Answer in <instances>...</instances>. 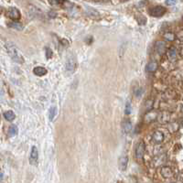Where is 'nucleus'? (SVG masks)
<instances>
[{
    "label": "nucleus",
    "mask_w": 183,
    "mask_h": 183,
    "mask_svg": "<svg viewBox=\"0 0 183 183\" xmlns=\"http://www.w3.org/2000/svg\"><path fill=\"white\" fill-rule=\"evenodd\" d=\"M178 49L175 48V47H171L169 49V51L167 52V56H168V59L170 61H177V58H178Z\"/></svg>",
    "instance_id": "nucleus-7"
},
{
    "label": "nucleus",
    "mask_w": 183,
    "mask_h": 183,
    "mask_svg": "<svg viewBox=\"0 0 183 183\" xmlns=\"http://www.w3.org/2000/svg\"><path fill=\"white\" fill-rule=\"evenodd\" d=\"M178 53L181 58H183V45H180L178 49Z\"/></svg>",
    "instance_id": "nucleus-29"
},
{
    "label": "nucleus",
    "mask_w": 183,
    "mask_h": 183,
    "mask_svg": "<svg viewBox=\"0 0 183 183\" xmlns=\"http://www.w3.org/2000/svg\"><path fill=\"white\" fill-rule=\"evenodd\" d=\"M7 15L9 16V18L13 20H19L20 19V12L18 8H16V7H10L8 8L7 12Z\"/></svg>",
    "instance_id": "nucleus-4"
},
{
    "label": "nucleus",
    "mask_w": 183,
    "mask_h": 183,
    "mask_svg": "<svg viewBox=\"0 0 183 183\" xmlns=\"http://www.w3.org/2000/svg\"><path fill=\"white\" fill-rule=\"evenodd\" d=\"M166 12H167V9H166L164 7H161V6H158V7H155L153 8L150 9L149 13L152 16H155V18H160Z\"/></svg>",
    "instance_id": "nucleus-3"
},
{
    "label": "nucleus",
    "mask_w": 183,
    "mask_h": 183,
    "mask_svg": "<svg viewBox=\"0 0 183 183\" xmlns=\"http://www.w3.org/2000/svg\"><path fill=\"white\" fill-rule=\"evenodd\" d=\"M66 70L69 72H72L75 69V61L72 57H69L66 61V64H65Z\"/></svg>",
    "instance_id": "nucleus-11"
},
{
    "label": "nucleus",
    "mask_w": 183,
    "mask_h": 183,
    "mask_svg": "<svg viewBox=\"0 0 183 183\" xmlns=\"http://www.w3.org/2000/svg\"><path fill=\"white\" fill-rule=\"evenodd\" d=\"M155 51L158 54L162 55L166 52V42L162 40H158L155 43Z\"/></svg>",
    "instance_id": "nucleus-6"
},
{
    "label": "nucleus",
    "mask_w": 183,
    "mask_h": 183,
    "mask_svg": "<svg viewBox=\"0 0 183 183\" xmlns=\"http://www.w3.org/2000/svg\"><path fill=\"white\" fill-rule=\"evenodd\" d=\"M178 180L179 183H183V173H180L178 177Z\"/></svg>",
    "instance_id": "nucleus-31"
},
{
    "label": "nucleus",
    "mask_w": 183,
    "mask_h": 183,
    "mask_svg": "<svg viewBox=\"0 0 183 183\" xmlns=\"http://www.w3.org/2000/svg\"><path fill=\"white\" fill-rule=\"evenodd\" d=\"M49 4L52 6H54V5H58L59 4V0H49Z\"/></svg>",
    "instance_id": "nucleus-30"
},
{
    "label": "nucleus",
    "mask_w": 183,
    "mask_h": 183,
    "mask_svg": "<svg viewBox=\"0 0 183 183\" xmlns=\"http://www.w3.org/2000/svg\"><path fill=\"white\" fill-rule=\"evenodd\" d=\"M33 72H34L35 75L41 77V76L46 75L48 72L44 67H40V66H39V67H35L34 69H33Z\"/></svg>",
    "instance_id": "nucleus-13"
},
{
    "label": "nucleus",
    "mask_w": 183,
    "mask_h": 183,
    "mask_svg": "<svg viewBox=\"0 0 183 183\" xmlns=\"http://www.w3.org/2000/svg\"><path fill=\"white\" fill-rule=\"evenodd\" d=\"M166 4L168 6H174L177 4V0H166Z\"/></svg>",
    "instance_id": "nucleus-28"
},
{
    "label": "nucleus",
    "mask_w": 183,
    "mask_h": 183,
    "mask_svg": "<svg viewBox=\"0 0 183 183\" xmlns=\"http://www.w3.org/2000/svg\"><path fill=\"white\" fill-rule=\"evenodd\" d=\"M38 159H39L38 148L36 146H32L31 152H30V156H29V162L32 165H36L38 163Z\"/></svg>",
    "instance_id": "nucleus-5"
},
{
    "label": "nucleus",
    "mask_w": 183,
    "mask_h": 183,
    "mask_svg": "<svg viewBox=\"0 0 183 183\" xmlns=\"http://www.w3.org/2000/svg\"><path fill=\"white\" fill-rule=\"evenodd\" d=\"M176 36H177V38H178L180 41L183 42V29L179 30V31L177 33V34H176Z\"/></svg>",
    "instance_id": "nucleus-27"
},
{
    "label": "nucleus",
    "mask_w": 183,
    "mask_h": 183,
    "mask_svg": "<svg viewBox=\"0 0 183 183\" xmlns=\"http://www.w3.org/2000/svg\"><path fill=\"white\" fill-rule=\"evenodd\" d=\"M46 57L47 59H51L52 57V52L49 48H46Z\"/></svg>",
    "instance_id": "nucleus-26"
},
{
    "label": "nucleus",
    "mask_w": 183,
    "mask_h": 183,
    "mask_svg": "<svg viewBox=\"0 0 183 183\" xmlns=\"http://www.w3.org/2000/svg\"><path fill=\"white\" fill-rule=\"evenodd\" d=\"M171 183H173V182H171Z\"/></svg>",
    "instance_id": "nucleus-32"
},
{
    "label": "nucleus",
    "mask_w": 183,
    "mask_h": 183,
    "mask_svg": "<svg viewBox=\"0 0 183 183\" xmlns=\"http://www.w3.org/2000/svg\"><path fill=\"white\" fill-rule=\"evenodd\" d=\"M8 26H9L10 28H12L16 29V30H21V29L23 28V25H22L21 23H19V22H15V21L9 23Z\"/></svg>",
    "instance_id": "nucleus-21"
},
{
    "label": "nucleus",
    "mask_w": 183,
    "mask_h": 183,
    "mask_svg": "<svg viewBox=\"0 0 183 183\" xmlns=\"http://www.w3.org/2000/svg\"><path fill=\"white\" fill-rule=\"evenodd\" d=\"M152 140L155 144H161L164 140V134L161 131H156L154 132Z\"/></svg>",
    "instance_id": "nucleus-8"
},
{
    "label": "nucleus",
    "mask_w": 183,
    "mask_h": 183,
    "mask_svg": "<svg viewBox=\"0 0 183 183\" xmlns=\"http://www.w3.org/2000/svg\"><path fill=\"white\" fill-rule=\"evenodd\" d=\"M132 129V123L130 120L126 119L123 122V131L125 133H129Z\"/></svg>",
    "instance_id": "nucleus-15"
},
{
    "label": "nucleus",
    "mask_w": 183,
    "mask_h": 183,
    "mask_svg": "<svg viewBox=\"0 0 183 183\" xmlns=\"http://www.w3.org/2000/svg\"><path fill=\"white\" fill-rule=\"evenodd\" d=\"M161 175L163 178L165 179H169L170 177H172L173 175V171L170 167H167V166H164V167L161 168Z\"/></svg>",
    "instance_id": "nucleus-10"
},
{
    "label": "nucleus",
    "mask_w": 183,
    "mask_h": 183,
    "mask_svg": "<svg viewBox=\"0 0 183 183\" xmlns=\"http://www.w3.org/2000/svg\"><path fill=\"white\" fill-rule=\"evenodd\" d=\"M8 133H9V135H10L11 137L16 136V135L19 134V128H18V126L15 125H10V126H9V129H8Z\"/></svg>",
    "instance_id": "nucleus-19"
},
{
    "label": "nucleus",
    "mask_w": 183,
    "mask_h": 183,
    "mask_svg": "<svg viewBox=\"0 0 183 183\" xmlns=\"http://www.w3.org/2000/svg\"><path fill=\"white\" fill-rule=\"evenodd\" d=\"M137 21H138L139 24L144 25V24L146 22V18H145L144 16H142L141 14H139V18H137Z\"/></svg>",
    "instance_id": "nucleus-25"
},
{
    "label": "nucleus",
    "mask_w": 183,
    "mask_h": 183,
    "mask_svg": "<svg viewBox=\"0 0 183 183\" xmlns=\"http://www.w3.org/2000/svg\"><path fill=\"white\" fill-rule=\"evenodd\" d=\"M161 118H162V120L160 121V122H162V123H166V122H168L169 120V114H167V113H163V114H161Z\"/></svg>",
    "instance_id": "nucleus-24"
},
{
    "label": "nucleus",
    "mask_w": 183,
    "mask_h": 183,
    "mask_svg": "<svg viewBox=\"0 0 183 183\" xmlns=\"http://www.w3.org/2000/svg\"><path fill=\"white\" fill-rule=\"evenodd\" d=\"M166 156L165 155H159V156H157L154 160H153V163L155 166H160V165H163L165 162H166Z\"/></svg>",
    "instance_id": "nucleus-14"
},
{
    "label": "nucleus",
    "mask_w": 183,
    "mask_h": 183,
    "mask_svg": "<svg viewBox=\"0 0 183 183\" xmlns=\"http://www.w3.org/2000/svg\"><path fill=\"white\" fill-rule=\"evenodd\" d=\"M158 69V62L155 61H152L150 62H148L146 67V71L149 73H153L157 71Z\"/></svg>",
    "instance_id": "nucleus-12"
},
{
    "label": "nucleus",
    "mask_w": 183,
    "mask_h": 183,
    "mask_svg": "<svg viewBox=\"0 0 183 183\" xmlns=\"http://www.w3.org/2000/svg\"><path fill=\"white\" fill-rule=\"evenodd\" d=\"M119 169L122 171H125L127 169V165H128V158L127 156H122L119 158Z\"/></svg>",
    "instance_id": "nucleus-9"
},
{
    "label": "nucleus",
    "mask_w": 183,
    "mask_h": 183,
    "mask_svg": "<svg viewBox=\"0 0 183 183\" xmlns=\"http://www.w3.org/2000/svg\"><path fill=\"white\" fill-rule=\"evenodd\" d=\"M145 151H146V146L145 143L143 141H139L137 146H136V149H135V155L137 160H142L145 155Z\"/></svg>",
    "instance_id": "nucleus-2"
},
{
    "label": "nucleus",
    "mask_w": 183,
    "mask_h": 183,
    "mask_svg": "<svg viewBox=\"0 0 183 183\" xmlns=\"http://www.w3.org/2000/svg\"><path fill=\"white\" fill-rule=\"evenodd\" d=\"M132 111V106H131V104L129 101L126 102V105H125V112L126 114H129Z\"/></svg>",
    "instance_id": "nucleus-22"
},
{
    "label": "nucleus",
    "mask_w": 183,
    "mask_h": 183,
    "mask_svg": "<svg viewBox=\"0 0 183 183\" xmlns=\"http://www.w3.org/2000/svg\"><path fill=\"white\" fill-rule=\"evenodd\" d=\"M157 117H158V114L157 113H155V112H149L146 115V122H152L154 120H156Z\"/></svg>",
    "instance_id": "nucleus-16"
},
{
    "label": "nucleus",
    "mask_w": 183,
    "mask_h": 183,
    "mask_svg": "<svg viewBox=\"0 0 183 183\" xmlns=\"http://www.w3.org/2000/svg\"><path fill=\"white\" fill-rule=\"evenodd\" d=\"M57 114V108L55 106H52L49 108V118L51 121H52L55 117V115Z\"/></svg>",
    "instance_id": "nucleus-20"
},
{
    "label": "nucleus",
    "mask_w": 183,
    "mask_h": 183,
    "mask_svg": "<svg viewBox=\"0 0 183 183\" xmlns=\"http://www.w3.org/2000/svg\"><path fill=\"white\" fill-rule=\"evenodd\" d=\"M143 93H144V91L142 88H137V90H135V96L137 98H140L143 95Z\"/></svg>",
    "instance_id": "nucleus-23"
},
{
    "label": "nucleus",
    "mask_w": 183,
    "mask_h": 183,
    "mask_svg": "<svg viewBox=\"0 0 183 183\" xmlns=\"http://www.w3.org/2000/svg\"><path fill=\"white\" fill-rule=\"evenodd\" d=\"M6 49H7L8 55L11 57V59L14 61L18 62V63H23L24 62V58H23L20 51L16 48V46L15 44H13L11 42H7L6 44Z\"/></svg>",
    "instance_id": "nucleus-1"
},
{
    "label": "nucleus",
    "mask_w": 183,
    "mask_h": 183,
    "mask_svg": "<svg viewBox=\"0 0 183 183\" xmlns=\"http://www.w3.org/2000/svg\"><path fill=\"white\" fill-rule=\"evenodd\" d=\"M4 117L7 120V121H13L16 118V114H14L13 111H7L4 113Z\"/></svg>",
    "instance_id": "nucleus-17"
},
{
    "label": "nucleus",
    "mask_w": 183,
    "mask_h": 183,
    "mask_svg": "<svg viewBox=\"0 0 183 183\" xmlns=\"http://www.w3.org/2000/svg\"><path fill=\"white\" fill-rule=\"evenodd\" d=\"M176 35L174 34V33H172V32H166V33H164V35H163V38L166 40H169V41H173L175 39H176Z\"/></svg>",
    "instance_id": "nucleus-18"
}]
</instances>
